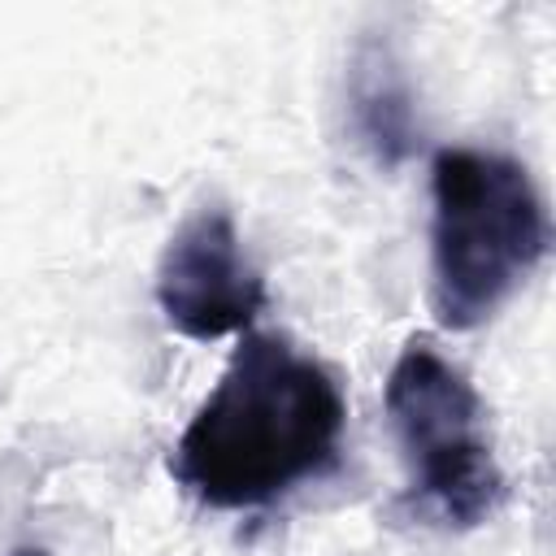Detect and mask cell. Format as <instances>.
Segmentation results:
<instances>
[{
	"mask_svg": "<svg viewBox=\"0 0 556 556\" xmlns=\"http://www.w3.org/2000/svg\"><path fill=\"white\" fill-rule=\"evenodd\" d=\"M348 404L334 374L282 334H243L174 443L169 473L208 508H265L339 460Z\"/></svg>",
	"mask_w": 556,
	"mask_h": 556,
	"instance_id": "1",
	"label": "cell"
},
{
	"mask_svg": "<svg viewBox=\"0 0 556 556\" xmlns=\"http://www.w3.org/2000/svg\"><path fill=\"white\" fill-rule=\"evenodd\" d=\"M430 308L447 330L495 317L547 256V208L530 169L482 148L430 165Z\"/></svg>",
	"mask_w": 556,
	"mask_h": 556,
	"instance_id": "2",
	"label": "cell"
},
{
	"mask_svg": "<svg viewBox=\"0 0 556 556\" xmlns=\"http://www.w3.org/2000/svg\"><path fill=\"white\" fill-rule=\"evenodd\" d=\"M387 417L408 460V504L452 530L486 521L504 500V473L473 382L426 339H413L387 374Z\"/></svg>",
	"mask_w": 556,
	"mask_h": 556,
	"instance_id": "3",
	"label": "cell"
},
{
	"mask_svg": "<svg viewBox=\"0 0 556 556\" xmlns=\"http://www.w3.org/2000/svg\"><path fill=\"white\" fill-rule=\"evenodd\" d=\"M156 308L187 339L239 334L265 308V278L248 261L235 217L222 204H200L169 235L156 265Z\"/></svg>",
	"mask_w": 556,
	"mask_h": 556,
	"instance_id": "4",
	"label": "cell"
},
{
	"mask_svg": "<svg viewBox=\"0 0 556 556\" xmlns=\"http://www.w3.org/2000/svg\"><path fill=\"white\" fill-rule=\"evenodd\" d=\"M348 113L374 165L395 169L417 148V104L395 48L378 35L361 39L348 61Z\"/></svg>",
	"mask_w": 556,
	"mask_h": 556,
	"instance_id": "5",
	"label": "cell"
},
{
	"mask_svg": "<svg viewBox=\"0 0 556 556\" xmlns=\"http://www.w3.org/2000/svg\"><path fill=\"white\" fill-rule=\"evenodd\" d=\"M13 556H48V552H43V547H17Z\"/></svg>",
	"mask_w": 556,
	"mask_h": 556,
	"instance_id": "6",
	"label": "cell"
}]
</instances>
